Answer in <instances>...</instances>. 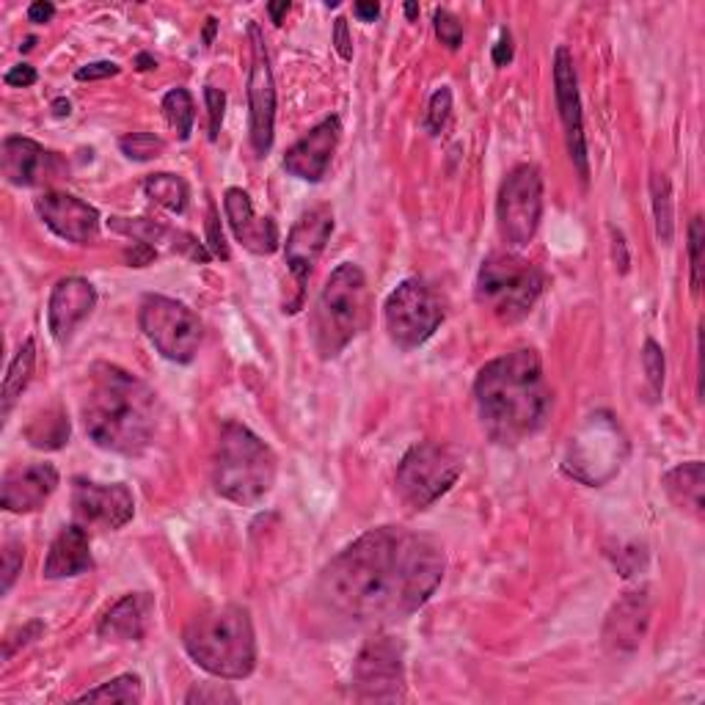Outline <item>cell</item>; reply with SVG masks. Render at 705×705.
Masks as SVG:
<instances>
[{"mask_svg":"<svg viewBox=\"0 0 705 705\" xmlns=\"http://www.w3.org/2000/svg\"><path fill=\"white\" fill-rule=\"evenodd\" d=\"M276 455L246 425L226 422L213 455V488L240 507L262 502L276 482Z\"/></svg>","mask_w":705,"mask_h":705,"instance_id":"cell-5","label":"cell"},{"mask_svg":"<svg viewBox=\"0 0 705 705\" xmlns=\"http://www.w3.org/2000/svg\"><path fill=\"white\" fill-rule=\"evenodd\" d=\"M642 365H645V372H648V381L654 394H661V386H665V350L659 347V342L648 339L645 342V350H642Z\"/></svg>","mask_w":705,"mask_h":705,"instance_id":"cell-36","label":"cell"},{"mask_svg":"<svg viewBox=\"0 0 705 705\" xmlns=\"http://www.w3.org/2000/svg\"><path fill=\"white\" fill-rule=\"evenodd\" d=\"M342 139V122L336 116H328L318 128L309 130L298 144H292L284 155V171L292 174L296 180L320 182L328 171Z\"/></svg>","mask_w":705,"mask_h":705,"instance_id":"cell-19","label":"cell"},{"mask_svg":"<svg viewBox=\"0 0 705 705\" xmlns=\"http://www.w3.org/2000/svg\"><path fill=\"white\" fill-rule=\"evenodd\" d=\"M144 193L168 213L182 215L188 207V186L177 174H152L144 182Z\"/></svg>","mask_w":705,"mask_h":705,"instance_id":"cell-30","label":"cell"},{"mask_svg":"<svg viewBox=\"0 0 705 705\" xmlns=\"http://www.w3.org/2000/svg\"><path fill=\"white\" fill-rule=\"evenodd\" d=\"M352 697L361 703H397L405 697L403 645L394 636H375L356 656Z\"/></svg>","mask_w":705,"mask_h":705,"instance_id":"cell-13","label":"cell"},{"mask_svg":"<svg viewBox=\"0 0 705 705\" xmlns=\"http://www.w3.org/2000/svg\"><path fill=\"white\" fill-rule=\"evenodd\" d=\"M119 150H122V155L130 157V160L146 163L163 155L166 141H163L160 135H152V133H128L124 139H119Z\"/></svg>","mask_w":705,"mask_h":705,"instance_id":"cell-34","label":"cell"},{"mask_svg":"<svg viewBox=\"0 0 705 705\" xmlns=\"http://www.w3.org/2000/svg\"><path fill=\"white\" fill-rule=\"evenodd\" d=\"M370 320V284L356 262H342L325 278L312 312V342L320 359H336Z\"/></svg>","mask_w":705,"mask_h":705,"instance_id":"cell-6","label":"cell"},{"mask_svg":"<svg viewBox=\"0 0 705 705\" xmlns=\"http://www.w3.org/2000/svg\"><path fill=\"white\" fill-rule=\"evenodd\" d=\"M497 218L507 246L524 249L533 243L543 218V177L538 166L524 163L504 177L497 199Z\"/></svg>","mask_w":705,"mask_h":705,"instance_id":"cell-12","label":"cell"},{"mask_svg":"<svg viewBox=\"0 0 705 705\" xmlns=\"http://www.w3.org/2000/svg\"><path fill=\"white\" fill-rule=\"evenodd\" d=\"M81 703H122V705H139L144 700V683L139 676L128 672L113 681L103 683V686L92 689V692L81 694Z\"/></svg>","mask_w":705,"mask_h":705,"instance_id":"cell-31","label":"cell"},{"mask_svg":"<svg viewBox=\"0 0 705 705\" xmlns=\"http://www.w3.org/2000/svg\"><path fill=\"white\" fill-rule=\"evenodd\" d=\"M450 113H452V92L446 86H441L439 92L433 94V99H430V108H428V130L433 135H439L441 130L446 128V122H450Z\"/></svg>","mask_w":705,"mask_h":705,"instance_id":"cell-37","label":"cell"},{"mask_svg":"<svg viewBox=\"0 0 705 705\" xmlns=\"http://www.w3.org/2000/svg\"><path fill=\"white\" fill-rule=\"evenodd\" d=\"M58 471L52 463H28L9 468L0 486V504L9 513H36L56 493Z\"/></svg>","mask_w":705,"mask_h":705,"instance_id":"cell-21","label":"cell"},{"mask_svg":"<svg viewBox=\"0 0 705 705\" xmlns=\"http://www.w3.org/2000/svg\"><path fill=\"white\" fill-rule=\"evenodd\" d=\"M383 320H386L389 339L399 350H414V347L425 345L444 323V303L428 282L405 278L389 296Z\"/></svg>","mask_w":705,"mask_h":705,"instance_id":"cell-10","label":"cell"},{"mask_svg":"<svg viewBox=\"0 0 705 705\" xmlns=\"http://www.w3.org/2000/svg\"><path fill=\"white\" fill-rule=\"evenodd\" d=\"M72 513L81 526H97L105 533L122 529L135 515V499L122 482L75 480L72 486Z\"/></svg>","mask_w":705,"mask_h":705,"instance_id":"cell-15","label":"cell"},{"mask_svg":"<svg viewBox=\"0 0 705 705\" xmlns=\"http://www.w3.org/2000/svg\"><path fill=\"white\" fill-rule=\"evenodd\" d=\"M546 278L538 267L518 254H493L477 273V301L486 303L497 318L515 323L533 312L543 296Z\"/></svg>","mask_w":705,"mask_h":705,"instance_id":"cell-7","label":"cell"},{"mask_svg":"<svg viewBox=\"0 0 705 705\" xmlns=\"http://www.w3.org/2000/svg\"><path fill=\"white\" fill-rule=\"evenodd\" d=\"M34 365H36V342L25 339L23 347L17 350V356L9 365L7 378H3V394H0V417L7 419L12 414L14 403L17 397H23L25 386L31 383V375H34Z\"/></svg>","mask_w":705,"mask_h":705,"instance_id":"cell-28","label":"cell"},{"mask_svg":"<svg viewBox=\"0 0 705 705\" xmlns=\"http://www.w3.org/2000/svg\"><path fill=\"white\" fill-rule=\"evenodd\" d=\"M251 36V72H249V108H251V146L256 157H265L273 146L276 124V83H273L271 58L260 25H249Z\"/></svg>","mask_w":705,"mask_h":705,"instance_id":"cell-14","label":"cell"},{"mask_svg":"<svg viewBox=\"0 0 705 705\" xmlns=\"http://www.w3.org/2000/svg\"><path fill=\"white\" fill-rule=\"evenodd\" d=\"M446 554L430 535L378 526L323 567L314 587L320 609L347 625H389L410 618L439 590Z\"/></svg>","mask_w":705,"mask_h":705,"instance_id":"cell-1","label":"cell"},{"mask_svg":"<svg viewBox=\"0 0 705 705\" xmlns=\"http://www.w3.org/2000/svg\"><path fill=\"white\" fill-rule=\"evenodd\" d=\"M119 64L113 61H94V64H86L77 70V81H105V77H116L119 75Z\"/></svg>","mask_w":705,"mask_h":705,"instance_id":"cell-43","label":"cell"},{"mask_svg":"<svg viewBox=\"0 0 705 705\" xmlns=\"http://www.w3.org/2000/svg\"><path fill=\"white\" fill-rule=\"evenodd\" d=\"M224 213L231 226V235L251 254H273L278 249V229L273 218H260L254 213L251 196L243 188H229L224 193Z\"/></svg>","mask_w":705,"mask_h":705,"instance_id":"cell-23","label":"cell"},{"mask_svg":"<svg viewBox=\"0 0 705 705\" xmlns=\"http://www.w3.org/2000/svg\"><path fill=\"white\" fill-rule=\"evenodd\" d=\"M83 399V425L99 450L116 455H141L157 425L155 392L113 365H94Z\"/></svg>","mask_w":705,"mask_h":705,"instance_id":"cell-3","label":"cell"},{"mask_svg":"<svg viewBox=\"0 0 705 705\" xmlns=\"http://www.w3.org/2000/svg\"><path fill=\"white\" fill-rule=\"evenodd\" d=\"M204 99H207V116H210V141H218L220 124H224L226 94L220 92V88L207 86L204 88Z\"/></svg>","mask_w":705,"mask_h":705,"instance_id":"cell-41","label":"cell"},{"mask_svg":"<svg viewBox=\"0 0 705 705\" xmlns=\"http://www.w3.org/2000/svg\"><path fill=\"white\" fill-rule=\"evenodd\" d=\"M56 17V7L52 3H47V0H36V3H31L28 9V20L31 23H50V20Z\"/></svg>","mask_w":705,"mask_h":705,"instance_id":"cell-48","label":"cell"},{"mask_svg":"<svg viewBox=\"0 0 705 705\" xmlns=\"http://www.w3.org/2000/svg\"><path fill=\"white\" fill-rule=\"evenodd\" d=\"M97 307V289L92 282L81 276H67L52 287L50 303H47V325L56 342H70L77 325Z\"/></svg>","mask_w":705,"mask_h":705,"instance_id":"cell-20","label":"cell"},{"mask_svg":"<svg viewBox=\"0 0 705 705\" xmlns=\"http://www.w3.org/2000/svg\"><path fill=\"white\" fill-rule=\"evenodd\" d=\"M188 705H207V703H238V694L220 683H199L186 694Z\"/></svg>","mask_w":705,"mask_h":705,"instance_id":"cell-38","label":"cell"},{"mask_svg":"<svg viewBox=\"0 0 705 705\" xmlns=\"http://www.w3.org/2000/svg\"><path fill=\"white\" fill-rule=\"evenodd\" d=\"M405 14H408V20H417L419 17V7L408 3V7H405Z\"/></svg>","mask_w":705,"mask_h":705,"instance_id":"cell-56","label":"cell"},{"mask_svg":"<svg viewBox=\"0 0 705 705\" xmlns=\"http://www.w3.org/2000/svg\"><path fill=\"white\" fill-rule=\"evenodd\" d=\"M155 604L146 593H130L103 614L97 634L108 642H139L150 631Z\"/></svg>","mask_w":705,"mask_h":705,"instance_id":"cell-25","label":"cell"},{"mask_svg":"<svg viewBox=\"0 0 705 705\" xmlns=\"http://www.w3.org/2000/svg\"><path fill=\"white\" fill-rule=\"evenodd\" d=\"M23 560H25L23 543H17V540H7V546H3V587H0L3 596L12 590L14 578H17L20 571H23Z\"/></svg>","mask_w":705,"mask_h":705,"instance_id":"cell-40","label":"cell"},{"mask_svg":"<svg viewBox=\"0 0 705 705\" xmlns=\"http://www.w3.org/2000/svg\"><path fill=\"white\" fill-rule=\"evenodd\" d=\"M665 491L670 497V502L676 504L681 513L694 515L700 518L703 515V491H705V468L700 461L683 463V466H676L672 471L665 475Z\"/></svg>","mask_w":705,"mask_h":705,"instance_id":"cell-27","label":"cell"},{"mask_svg":"<svg viewBox=\"0 0 705 705\" xmlns=\"http://www.w3.org/2000/svg\"><path fill=\"white\" fill-rule=\"evenodd\" d=\"M625 455H629V441L623 428L609 410H598L587 417V422L571 439L562 468L573 480L596 488L618 475Z\"/></svg>","mask_w":705,"mask_h":705,"instance_id":"cell-8","label":"cell"},{"mask_svg":"<svg viewBox=\"0 0 705 705\" xmlns=\"http://www.w3.org/2000/svg\"><path fill=\"white\" fill-rule=\"evenodd\" d=\"M207 231H210V249H213V254L220 256V260H229V246H226L224 240V231L218 229V213H215V207H210Z\"/></svg>","mask_w":705,"mask_h":705,"instance_id":"cell-44","label":"cell"},{"mask_svg":"<svg viewBox=\"0 0 705 705\" xmlns=\"http://www.w3.org/2000/svg\"><path fill=\"white\" fill-rule=\"evenodd\" d=\"M461 471L463 461L455 450L425 441V444L410 446L399 461L397 475H394V491L405 507L428 510L455 486Z\"/></svg>","mask_w":705,"mask_h":705,"instance_id":"cell-9","label":"cell"},{"mask_svg":"<svg viewBox=\"0 0 705 705\" xmlns=\"http://www.w3.org/2000/svg\"><path fill=\"white\" fill-rule=\"evenodd\" d=\"M510 61H513V36H510L507 31H502L497 47H493V64L507 67Z\"/></svg>","mask_w":705,"mask_h":705,"instance_id":"cell-47","label":"cell"},{"mask_svg":"<svg viewBox=\"0 0 705 705\" xmlns=\"http://www.w3.org/2000/svg\"><path fill=\"white\" fill-rule=\"evenodd\" d=\"M135 67H139V70L141 72H146V70H155V58H152V56H146V52H141V56L139 58H135Z\"/></svg>","mask_w":705,"mask_h":705,"instance_id":"cell-53","label":"cell"},{"mask_svg":"<svg viewBox=\"0 0 705 705\" xmlns=\"http://www.w3.org/2000/svg\"><path fill=\"white\" fill-rule=\"evenodd\" d=\"M188 656L224 681L249 678L256 667V636L243 607H213L191 618L182 634Z\"/></svg>","mask_w":705,"mask_h":705,"instance_id":"cell-4","label":"cell"},{"mask_svg":"<svg viewBox=\"0 0 705 705\" xmlns=\"http://www.w3.org/2000/svg\"><path fill=\"white\" fill-rule=\"evenodd\" d=\"M163 113H166L174 133L180 135V141L191 139L193 122H196V105H193V97L188 88H171L163 97Z\"/></svg>","mask_w":705,"mask_h":705,"instance_id":"cell-33","label":"cell"},{"mask_svg":"<svg viewBox=\"0 0 705 705\" xmlns=\"http://www.w3.org/2000/svg\"><path fill=\"white\" fill-rule=\"evenodd\" d=\"M41 631H45V625H41V623H28L25 629H20L17 634L9 636V640L3 642V659H7V661L12 659L14 650H17L20 645H28V642L36 640V636H39Z\"/></svg>","mask_w":705,"mask_h":705,"instance_id":"cell-42","label":"cell"},{"mask_svg":"<svg viewBox=\"0 0 705 705\" xmlns=\"http://www.w3.org/2000/svg\"><path fill=\"white\" fill-rule=\"evenodd\" d=\"M614 238V265H618L620 273H629V251H625V238L618 229L612 231Z\"/></svg>","mask_w":705,"mask_h":705,"instance_id":"cell-50","label":"cell"},{"mask_svg":"<svg viewBox=\"0 0 705 705\" xmlns=\"http://www.w3.org/2000/svg\"><path fill=\"white\" fill-rule=\"evenodd\" d=\"M334 45H336V52H339L342 61H350V58H352V39H350V31H347V20L345 17H336V23H334Z\"/></svg>","mask_w":705,"mask_h":705,"instance_id":"cell-46","label":"cell"},{"mask_svg":"<svg viewBox=\"0 0 705 705\" xmlns=\"http://www.w3.org/2000/svg\"><path fill=\"white\" fill-rule=\"evenodd\" d=\"M267 12H271L273 23L282 25L284 23V14L289 12V3H287V0H282V3H267Z\"/></svg>","mask_w":705,"mask_h":705,"instance_id":"cell-52","label":"cell"},{"mask_svg":"<svg viewBox=\"0 0 705 705\" xmlns=\"http://www.w3.org/2000/svg\"><path fill=\"white\" fill-rule=\"evenodd\" d=\"M331 231H334V213L325 204L307 210L289 229L287 243H284V260H287L289 273L296 276L298 307L303 303V289L312 276V267L318 265L320 254L325 251V243L331 240Z\"/></svg>","mask_w":705,"mask_h":705,"instance_id":"cell-16","label":"cell"},{"mask_svg":"<svg viewBox=\"0 0 705 705\" xmlns=\"http://www.w3.org/2000/svg\"><path fill=\"white\" fill-rule=\"evenodd\" d=\"M352 12H356L359 20H365V23H375L378 14H381V7H378V3H356Z\"/></svg>","mask_w":705,"mask_h":705,"instance_id":"cell-51","label":"cell"},{"mask_svg":"<svg viewBox=\"0 0 705 705\" xmlns=\"http://www.w3.org/2000/svg\"><path fill=\"white\" fill-rule=\"evenodd\" d=\"M650 196H654L656 235H659L661 243L670 246L676 238V210H672V186L665 174L656 171L650 177Z\"/></svg>","mask_w":705,"mask_h":705,"instance_id":"cell-32","label":"cell"},{"mask_svg":"<svg viewBox=\"0 0 705 705\" xmlns=\"http://www.w3.org/2000/svg\"><path fill=\"white\" fill-rule=\"evenodd\" d=\"M703 218L694 215L692 224H689V262H692V289L700 292V284H703Z\"/></svg>","mask_w":705,"mask_h":705,"instance_id":"cell-35","label":"cell"},{"mask_svg":"<svg viewBox=\"0 0 705 705\" xmlns=\"http://www.w3.org/2000/svg\"><path fill=\"white\" fill-rule=\"evenodd\" d=\"M36 213L45 220L47 229L58 235L67 243L86 246L97 240L99 235V213L83 199L72 196V193H41L36 199Z\"/></svg>","mask_w":705,"mask_h":705,"instance_id":"cell-18","label":"cell"},{"mask_svg":"<svg viewBox=\"0 0 705 705\" xmlns=\"http://www.w3.org/2000/svg\"><path fill=\"white\" fill-rule=\"evenodd\" d=\"M650 604L648 590H631L620 598L609 612L604 625V642L612 654H634L645 640V631L650 625Z\"/></svg>","mask_w":705,"mask_h":705,"instance_id":"cell-22","label":"cell"},{"mask_svg":"<svg viewBox=\"0 0 705 705\" xmlns=\"http://www.w3.org/2000/svg\"><path fill=\"white\" fill-rule=\"evenodd\" d=\"M52 113H56V116H70L72 113L70 99H56V103H52Z\"/></svg>","mask_w":705,"mask_h":705,"instance_id":"cell-54","label":"cell"},{"mask_svg":"<svg viewBox=\"0 0 705 705\" xmlns=\"http://www.w3.org/2000/svg\"><path fill=\"white\" fill-rule=\"evenodd\" d=\"M3 81H7V86H14V88H28V86H34L36 81H39V75H36L34 67H28V64H17V67H12V70L7 72V77H3Z\"/></svg>","mask_w":705,"mask_h":705,"instance_id":"cell-45","label":"cell"},{"mask_svg":"<svg viewBox=\"0 0 705 705\" xmlns=\"http://www.w3.org/2000/svg\"><path fill=\"white\" fill-rule=\"evenodd\" d=\"M554 94L562 128H565L567 155H571L582 182H587L590 180V166H587V144H584L582 97H578L576 64H573V56L567 47H557L554 52Z\"/></svg>","mask_w":705,"mask_h":705,"instance_id":"cell-17","label":"cell"},{"mask_svg":"<svg viewBox=\"0 0 705 705\" xmlns=\"http://www.w3.org/2000/svg\"><path fill=\"white\" fill-rule=\"evenodd\" d=\"M52 166H56L52 152H47L45 146L31 139L12 135V139H7L3 146H0L3 177L17 188H34L39 182H45L50 177Z\"/></svg>","mask_w":705,"mask_h":705,"instance_id":"cell-24","label":"cell"},{"mask_svg":"<svg viewBox=\"0 0 705 705\" xmlns=\"http://www.w3.org/2000/svg\"><path fill=\"white\" fill-rule=\"evenodd\" d=\"M70 417L61 408H47L41 414H36L31 419V425L25 428V439L36 450H61L70 441Z\"/></svg>","mask_w":705,"mask_h":705,"instance_id":"cell-29","label":"cell"},{"mask_svg":"<svg viewBox=\"0 0 705 705\" xmlns=\"http://www.w3.org/2000/svg\"><path fill=\"white\" fill-rule=\"evenodd\" d=\"M435 25V36L441 39V45H446L450 50H457L463 45V25L455 14H450L446 9H439L433 17Z\"/></svg>","mask_w":705,"mask_h":705,"instance_id":"cell-39","label":"cell"},{"mask_svg":"<svg viewBox=\"0 0 705 705\" xmlns=\"http://www.w3.org/2000/svg\"><path fill=\"white\" fill-rule=\"evenodd\" d=\"M213 36H215V17H210L207 28H204V47L213 45Z\"/></svg>","mask_w":705,"mask_h":705,"instance_id":"cell-55","label":"cell"},{"mask_svg":"<svg viewBox=\"0 0 705 705\" xmlns=\"http://www.w3.org/2000/svg\"><path fill=\"white\" fill-rule=\"evenodd\" d=\"M94 567L92 543H88L86 526L72 524L64 526L58 538L50 543V551L45 557V578H70L88 573Z\"/></svg>","mask_w":705,"mask_h":705,"instance_id":"cell-26","label":"cell"},{"mask_svg":"<svg viewBox=\"0 0 705 705\" xmlns=\"http://www.w3.org/2000/svg\"><path fill=\"white\" fill-rule=\"evenodd\" d=\"M152 260H155V249L146 243H135L133 251L128 254L130 267H144V265H150Z\"/></svg>","mask_w":705,"mask_h":705,"instance_id":"cell-49","label":"cell"},{"mask_svg":"<svg viewBox=\"0 0 705 705\" xmlns=\"http://www.w3.org/2000/svg\"><path fill=\"white\" fill-rule=\"evenodd\" d=\"M139 323L163 359L174 365H191L196 359L202 345V320L186 303L166 296H146L139 309Z\"/></svg>","mask_w":705,"mask_h":705,"instance_id":"cell-11","label":"cell"},{"mask_svg":"<svg viewBox=\"0 0 705 705\" xmlns=\"http://www.w3.org/2000/svg\"><path fill=\"white\" fill-rule=\"evenodd\" d=\"M480 422L497 444L513 446L543 428L551 408L540 356L529 347L488 361L475 381Z\"/></svg>","mask_w":705,"mask_h":705,"instance_id":"cell-2","label":"cell"}]
</instances>
